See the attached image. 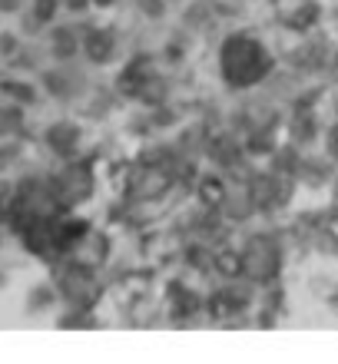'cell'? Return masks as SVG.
I'll return each instance as SVG.
<instances>
[{
  "instance_id": "1",
  "label": "cell",
  "mask_w": 338,
  "mask_h": 364,
  "mask_svg": "<svg viewBox=\"0 0 338 364\" xmlns=\"http://www.w3.org/2000/svg\"><path fill=\"white\" fill-rule=\"evenodd\" d=\"M272 60L265 53L259 40H252L249 33H236L226 40L223 47V73L232 87H252L269 73Z\"/></svg>"
},
{
  "instance_id": "2",
  "label": "cell",
  "mask_w": 338,
  "mask_h": 364,
  "mask_svg": "<svg viewBox=\"0 0 338 364\" xmlns=\"http://www.w3.org/2000/svg\"><path fill=\"white\" fill-rule=\"evenodd\" d=\"M239 269L252 282H269L279 272V249L269 239H252L239 259Z\"/></svg>"
},
{
  "instance_id": "3",
  "label": "cell",
  "mask_w": 338,
  "mask_h": 364,
  "mask_svg": "<svg viewBox=\"0 0 338 364\" xmlns=\"http://www.w3.org/2000/svg\"><path fill=\"white\" fill-rule=\"evenodd\" d=\"M57 282H60V291H63V298H67V301H73V305H80V308H87L90 301L97 298V278H93L90 265H83V262L63 265Z\"/></svg>"
},
{
  "instance_id": "4",
  "label": "cell",
  "mask_w": 338,
  "mask_h": 364,
  "mask_svg": "<svg viewBox=\"0 0 338 364\" xmlns=\"http://www.w3.org/2000/svg\"><path fill=\"white\" fill-rule=\"evenodd\" d=\"M93 192V173L90 166H67L63 173L53 179V196H57L60 205H77V202L90 199Z\"/></svg>"
},
{
  "instance_id": "5",
  "label": "cell",
  "mask_w": 338,
  "mask_h": 364,
  "mask_svg": "<svg viewBox=\"0 0 338 364\" xmlns=\"http://www.w3.org/2000/svg\"><path fill=\"white\" fill-rule=\"evenodd\" d=\"M47 146L57 156H73L80 146V129L73 123H53L47 129Z\"/></svg>"
},
{
  "instance_id": "6",
  "label": "cell",
  "mask_w": 338,
  "mask_h": 364,
  "mask_svg": "<svg viewBox=\"0 0 338 364\" xmlns=\"http://www.w3.org/2000/svg\"><path fill=\"white\" fill-rule=\"evenodd\" d=\"M166 186H169V179L159 169H143V173L130 182V192H133L136 199H156L159 192H166Z\"/></svg>"
},
{
  "instance_id": "7",
  "label": "cell",
  "mask_w": 338,
  "mask_h": 364,
  "mask_svg": "<svg viewBox=\"0 0 338 364\" xmlns=\"http://www.w3.org/2000/svg\"><path fill=\"white\" fill-rule=\"evenodd\" d=\"M113 47H116V40L110 30H90L87 40H83V53H87L93 63H107V60L113 57Z\"/></svg>"
},
{
  "instance_id": "8",
  "label": "cell",
  "mask_w": 338,
  "mask_h": 364,
  "mask_svg": "<svg viewBox=\"0 0 338 364\" xmlns=\"http://www.w3.org/2000/svg\"><path fill=\"white\" fill-rule=\"evenodd\" d=\"M80 40H77V30L73 27H57L50 33V50H53V57L57 60H70L77 53Z\"/></svg>"
},
{
  "instance_id": "9",
  "label": "cell",
  "mask_w": 338,
  "mask_h": 364,
  "mask_svg": "<svg viewBox=\"0 0 338 364\" xmlns=\"http://www.w3.org/2000/svg\"><path fill=\"white\" fill-rule=\"evenodd\" d=\"M80 87V77L77 73H70V70H50L47 73V90L53 96H60V100H67V96H73Z\"/></svg>"
},
{
  "instance_id": "10",
  "label": "cell",
  "mask_w": 338,
  "mask_h": 364,
  "mask_svg": "<svg viewBox=\"0 0 338 364\" xmlns=\"http://www.w3.org/2000/svg\"><path fill=\"white\" fill-rule=\"evenodd\" d=\"M23 126V113L17 106H0V136H14Z\"/></svg>"
},
{
  "instance_id": "11",
  "label": "cell",
  "mask_w": 338,
  "mask_h": 364,
  "mask_svg": "<svg viewBox=\"0 0 338 364\" xmlns=\"http://www.w3.org/2000/svg\"><path fill=\"white\" fill-rule=\"evenodd\" d=\"M4 90H7L14 100H20V103H33V100H37L33 87H27V83H14V80H7V83H4Z\"/></svg>"
},
{
  "instance_id": "12",
  "label": "cell",
  "mask_w": 338,
  "mask_h": 364,
  "mask_svg": "<svg viewBox=\"0 0 338 364\" xmlns=\"http://www.w3.org/2000/svg\"><path fill=\"white\" fill-rule=\"evenodd\" d=\"M53 17H57V0H33V20L37 23H47Z\"/></svg>"
},
{
  "instance_id": "13",
  "label": "cell",
  "mask_w": 338,
  "mask_h": 364,
  "mask_svg": "<svg viewBox=\"0 0 338 364\" xmlns=\"http://www.w3.org/2000/svg\"><path fill=\"white\" fill-rule=\"evenodd\" d=\"M14 47H17V40L10 37V33H4L0 37V53H14Z\"/></svg>"
},
{
  "instance_id": "14",
  "label": "cell",
  "mask_w": 338,
  "mask_h": 364,
  "mask_svg": "<svg viewBox=\"0 0 338 364\" xmlns=\"http://www.w3.org/2000/svg\"><path fill=\"white\" fill-rule=\"evenodd\" d=\"M20 7V0H0V10L4 14H10V10H17Z\"/></svg>"
},
{
  "instance_id": "15",
  "label": "cell",
  "mask_w": 338,
  "mask_h": 364,
  "mask_svg": "<svg viewBox=\"0 0 338 364\" xmlns=\"http://www.w3.org/2000/svg\"><path fill=\"white\" fill-rule=\"evenodd\" d=\"M87 4H90V0H67V7H70V10H83Z\"/></svg>"
}]
</instances>
